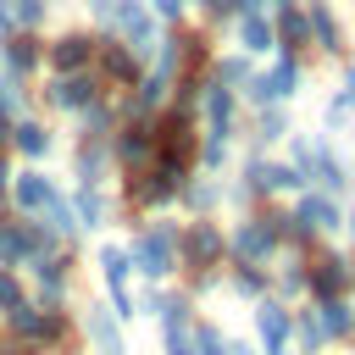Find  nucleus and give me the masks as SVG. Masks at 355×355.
<instances>
[{
  "mask_svg": "<svg viewBox=\"0 0 355 355\" xmlns=\"http://www.w3.org/2000/svg\"><path fill=\"white\" fill-rule=\"evenodd\" d=\"M122 250H128V266H133L144 283H166V277L178 272V222H166V216L139 222V227L122 239Z\"/></svg>",
  "mask_w": 355,
  "mask_h": 355,
  "instance_id": "f257e3e1",
  "label": "nucleus"
},
{
  "mask_svg": "<svg viewBox=\"0 0 355 355\" xmlns=\"http://www.w3.org/2000/svg\"><path fill=\"white\" fill-rule=\"evenodd\" d=\"M227 261V233L211 216L178 222V272H222Z\"/></svg>",
  "mask_w": 355,
  "mask_h": 355,
  "instance_id": "f03ea898",
  "label": "nucleus"
},
{
  "mask_svg": "<svg viewBox=\"0 0 355 355\" xmlns=\"http://www.w3.org/2000/svg\"><path fill=\"white\" fill-rule=\"evenodd\" d=\"M100 94H105V83L94 78V67H83V72H44V89H39L44 111H55V116H78Z\"/></svg>",
  "mask_w": 355,
  "mask_h": 355,
  "instance_id": "7ed1b4c3",
  "label": "nucleus"
},
{
  "mask_svg": "<svg viewBox=\"0 0 355 355\" xmlns=\"http://www.w3.org/2000/svg\"><path fill=\"white\" fill-rule=\"evenodd\" d=\"M277 233L266 227V216L261 211H244L233 227H227V261H239V266H272L277 261Z\"/></svg>",
  "mask_w": 355,
  "mask_h": 355,
  "instance_id": "20e7f679",
  "label": "nucleus"
},
{
  "mask_svg": "<svg viewBox=\"0 0 355 355\" xmlns=\"http://www.w3.org/2000/svg\"><path fill=\"white\" fill-rule=\"evenodd\" d=\"M94 78L105 83V94H128L133 83H139V72H144V61L116 39V33H94Z\"/></svg>",
  "mask_w": 355,
  "mask_h": 355,
  "instance_id": "39448f33",
  "label": "nucleus"
},
{
  "mask_svg": "<svg viewBox=\"0 0 355 355\" xmlns=\"http://www.w3.org/2000/svg\"><path fill=\"white\" fill-rule=\"evenodd\" d=\"M111 166H116V178L122 172H144V166H155V133H150V116H122L116 128H111Z\"/></svg>",
  "mask_w": 355,
  "mask_h": 355,
  "instance_id": "423d86ee",
  "label": "nucleus"
},
{
  "mask_svg": "<svg viewBox=\"0 0 355 355\" xmlns=\"http://www.w3.org/2000/svg\"><path fill=\"white\" fill-rule=\"evenodd\" d=\"M94 266H100V277H105V288H111V316H116V322H133V316H139V300H133V266H128L122 239H105V244L94 250Z\"/></svg>",
  "mask_w": 355,
  "mask_h": 355,
  "instance_id": "0eeeda50",
  "label": "nucleus"
},
{
  "mask_svg": "<svg viewBox=\"0 0 355 355\" xmlns=\"http://www.w3.org/2000/svg\"><path fill=\"white\" fill-rule=\"evenodd\" d=\"M239 89H227V83H216L211 72H205V83H200V105H194V116H200V133H216V139H239Z\"/></svg>",
  "mask_w": 355,
  "mask_h": 355,
  "instance_id": "6e6552de",
  "label": "nucleus"
},
{
  "mask_svg": "<svg viewBox=\"0 0 355 355\" xmlns=\"http://www.w3.org/2000/svg\"><path fill=\"white\" fill-rule=\"evenodd\" d=\"M349 288H355V261L344 250H322V255L305 250V294L311 300H333V294H349Z\"/></svg>",
  "mask_w": 355,
  "mask_h": 355,
  "instance_id": "1a4fd4ad",
  "label": "nucleus"
},
{
  "mask_svg": "<svg viewBox=\"0 0 355 355\" xmlns=\"http://www.w3.org/2000/svg\"><path fill=\"white\" fill-rule=\"evenodd\" d=\"M300 6L311 22V55L316 61H349V33H344V17L333 11V0H300Z\"/></svg>",
  "mask_w": 355,
  "mask_h": 355,
  "instance_id": "9d476101",
  "label": "nucleus"
},
{
  "mask_svg": "<svg viewBox=\"0 0 355 355\" xmlns=\"http://www.w3.org/2000/svg\"><path fill=\"white\" fill-rule=\"evenodd\" d=\"M0 72L17 83H33L44 72V28H11L0 39Z\"/></svg>",
  "mask_w": 355,
  "mask_h": 355,
  "instance_id": "9b49d317",
  "label": "nucleus"
},
{
  "mask_svg": "<svg viewBox=\"0 0 355 355\" xmlns=\"http://www.w3.org/2000/svg\"><path fill=\"white\" fill-rule=\"evenodd\" d=\"M94 61V28H55L44 33V72H83Z\"/></svg>",
  "mask_w": 355,
  "mask_h": 355,
  "instance_id": "f8f14e48",
  "label": "nucleus"
},
{
  "mask_svg": "<svg viewBox=\"0 0 355 355\" xmlns=\"http://www.w3.org/2000/svg\"><path fill=\"white\" fill-rule=\"evenodd\" d=\"M294 222L311 233V239H338L344 233V205L322 189H300L294 194Z\"/></svg>",
  "mask_w": 355,
  "mask_h": 355,
  "instance_id": "ddd939ff",
  "label": "nucleus"
},
{
  "mask_svg": "<svg viewBox=\"0 0 355 355\" xmlns=\"http://www.w3.org/2000/svg\"><path fill=\"white\" fill-rule=\"evenodd\" d=\"M28 272H33V294H39V305H67V294H72V250L33 255Z\"/></svg>",
  "mask_w": 355,
  "mask_h": 355,
  "instance_id": "4468645a",
  "label": "nucleus"
},
{
  "mask_svg": "<svg viewBox=\"0 0 355 355\" xmlns=\"http://www.w3.org/2000/svg\"><path fill=\"white\" fill-rule=\"evenodd\" d=\"M255 311H250V322H255V349L261 355H288V305L277 300V294H261V300H250Z\"/></svg>",
  "mask_w": 355,
  "mask_h": 355,
  "instance_id": "2eb2a0df",
  "label": "nucleus"
},
{
  "mask_svg": "<svg viewBox=\"0 0 355 355\" xmlns=\"http://www.w3.org/2000/svg\"><path fill=\"white\" fill-rule=\"evenodd\" d=\"M55 194H61V183H55L44 166H22V172H11V189H6V200L17 205V216H39Z\"/></svg>",
  "mask_w": 355,
  "mask_h": 355,
  "instance_id": "dca6fc26",
  "label": "nucleus"
},
{
  "mask_svg": "<svg viewBox=\"0 0 355 355\" xmlns=\"http://www.w3.org/2000/svg\"><path fill=\"white\" fill-rule=\"evenodd\" d=\"M50 150H55V128H50L44 116H33V111L11 116V155H22L28 166H44Z\"/></svg>",
  "mask_w": 355,
  "mask_h": 355,
  "instance_id": "f3484780",
  "label": "nucleus"
},
{
  "mask_svg": "<svg viewBox=\"0 0 355 355\" xmlns=\"http://www.w3.org/2000/svg\"><path fill=\"white\" fill-rule=\"evenodd\" d=\"M67 205H72L78 233H100V227L116 216V200L105 194V183H72V189H67Z\"/></svg>",
  "mask_w": 355,
  "mask_h": 355,
  "instance_id": "a211bd4d",
  "label": "nucleus"
},
{
  "mask_svg": "<svg viewBox=\"0 0 355 355\" xmlns=\"http://www.w3.org/2000/svg\"><path fill=\"white\" fill-rule=\"evenodd\" d=\"M272 39L283 55H300V61H316L311 55V22H305V6H272Z\"/></svg>",
  "mask_w": 355,
  "mask_h": 355,
  "instance_id": "6ab92c4d",
  "label": "nucleus"
},
{
  "mask_svg": "<svg viewBox=\"0 0 355 355\" xmlns=\"http://www.w3.org/2000/svg\"><path fill=\"white\" fill-rule=\"evenodd\" d=\"M227 28H233V39H239V50H244V55H255V61H261V55H277L272 17H266V11H239Z\"/></svg>",
  "mask_w": 355,
  "mask_h": 355,
  "instance_id": "aec40b11",
  "label": "nucleus"
},
{
  "mask_svg": "<svg viewBox=\"0 0 355 355\" xmlns=\"http://www.w3.org/2000/svg\"><path fill=\"white\" fill-rule=\"evenodd\" d=\"M111 144L105 139H78L72 144V183H111Z\"/></svg>",
  "mask_w": 355,
  "mask_h": 355,
  "instance_id": "412c9836",
  "label": "nucleus"
},
{
  "mask_svg": "<svg viewBox=\"0 0 355 355\" xmlns=\"http://www.w3.org/2000/svg\"><path fill=\"white\" fill-rule=\"evenodd\" d=\"M122 122V105H116V94H100L94 105H83L78 116H72V128H78V139H111V128Z\"/></svg>",
  "mask_w": 355,
  "mask_h": 355,
  "instance_id": "4be33fe9",
  "label": "nucleus"
},
{
  "mask_svg": "<svg viewBox=\"0 0 355 355\" xmlns=\"http://www.w3.org/2000/svg\"><path fill=\"white\" fill-rule=\"evenodd\" d=\"M288 133H294L288 105H255V111H250V139H255V150H272V144H283Z\"/></svg>",
  "mask_w": 355,
  "mask_h": 355,
  "instance_id": "5701e85b",
  "label": "nucleus"
},
{
  "mask_svg": "<svg viewBox=\"0 0 355 355\" xmlns=\"http://www.w3.org/2000/svg\"><path fill=\"white\" fill-rule=\"evenodd\" d=\"M78 327L89 333V344H94L100 355H122V333H116L111 305H94V300H89V311H83V322H78Z\"/></svg>",
  "mask_w": 355,
  "mask_h": 355,
  "instance_id": "b1692460",
  "label": "nucleus"
},
{
  "mask_svg": "<svg viewBox=\"0 0 355 355\" xmlns=\"http://www.w3.org/2000/svg\"><path fill=\"white\" fill-rule=\"evenodd\" d=\"M28 261H33V222L28 216H17V222L0 216V266H28Z\"/></svg>",
  "mask_w": 355,
  "mask_h": 355,
  "instance_id": "393cba45",
  "label": "nucleus"
},
{
  "mask_svg": "<svg viewBox=\"0 0 355 355\" xmlns=\"http://www.w3.org/2000/svg\"><path fill=\"white\" fill-rule=\"evenodd\" d=\"M288 344L300 349V355H322L333 338L322 333V322H316V305H305V311H288Z\"/></svg>",
  "mask_w": 355,
  "mask_h": 355,
  "instance_id": "a878e982",
  "label": "nucleus"
},
{
  "mask_svg": "<svg viewBox=\"0 0 355 355\" xmlns=\"http://www.w3.org/2000/svg\"><path fill=\"white\" fill-rule=\"evenodd\" d=\"M178 205H183L189 216H211V211L222 205V183H216V178H205V172H194V178L178 189Z\"/></svg>",
  "mask_w": 355,
  "mask_h": 355,
  "instance_id": "bb28decb",
  "label": "nucleus"
},
{
  "mask_svg": "<svg viewBox=\"0 0 355 355\" xmlns=\"http://www.w3.org/2000/svg\"><path fill=\"white\" fill-rule=\"evenodd\" d=\"M316 305V322L327 338H349L355 333V300L349 294H333V300H311Z\"/></svg>",
  "mask_w": 355,
  "mask_h": 355,
  "instance_id": "cd10ccee",
  "label": "nucleus"
},
{
  "mask_svg": "<svg viewBox=\"0 0 355 355\" xmlns=\"http://www.w3.org/2000/svg\"><path fill=\"white\" fill-rule=\"evenodd\" d=\"M239 183H244L250 200H272V155L266 150H250L239 161Z\"/></svg>",
  "mask_w": 355,
  "mask_h": 355,
  "instance_id": "c85d7f7f",
  "label": "nucleus"
},
{
  "mask_svg": "<svg viewBox=\"0 0 355 355\" xmlns=\"http://www.w3.org/2000/svg\"><path fill=\"white\" fill-rule=\"evenodd\" d=\"M250 72H255V55H244V50H216L211 55V78L227 83V89H239Z\"/></svg>",
  "mask_w": 355,
  "mask_h": 355,
  "instance_id": "c756f323",
  "label": "nucleus"
},
{
  "mask_svg": "<svg viewBox=\"0 0 355 355\" xmlns=\"http://www.w3.org/2000/svg\"><path fill=\"white\" fill-rule=\"evenodd\" d=\"M227 161H233V139H216V133H200V150H194V172H205V178H216V172H227Z\"/></svg>",
  "mask_w": 355,
  "mask_h": 355,
  "instance_id": "7c9ffc66",
  "label": "nucleus"
},
{
  "mask_svg": "<svg viewBox=\"0 0 355 355\" xmlns=\"http://www.w3.org/2000/svg\"><path fill=\"white\" fill-rule=\"evenodd\" d=\"M39 322H44V311H39L33 300H22V305H11V311H6V327H11V338H17V344H28V349L39 344Z\"/></svg>",
  "mask_w": 355,
  "mask_h": 355,
  "instance_id": "2f4dec72",
  "label": "nucleus"
},
{
  "mask_svg": "<svg viewBox=\"0 0 355 355\" xmlns=\"http://www.w3.org/2000/svg\"><path fill=\"white\" fill-rule=\"evenodd\" d=\"M227 288H233L239 300H261V294H266V266H239V261H227Z\"/></svg>",
  "mask_w": 355,
  "mask_h": 355,
  "instance_id": "473e14b6",
  "label": "nucleus"
},
{
  "mask_svg": "<svg viewBox=\"0 0 355 355\" xmlns=\"http://www.w3.org/2000/svg\"><path fill=\"white\" fill-rule=\"evenodd\" d=\"M22 111H28V83L0 72V116H22Z\"/></svg>",
  "mask_w": 355,
  "mask_h": 355,
  "instance_id": "72a5a7b5",
  "label": "nucleus"
},
{
  "mask_svg": "<svg viewBox=\"0 0 355 355\" xmlns=\"http://www.w3.org/2000/svg\"><path fill=\"white\" fill-rule=\"evenodd\" d=\"M50 6H55V0H11L17 28H44V22H50Z\"/></svg>",
  "mask_w": 355,
  "mask_h": 355,
  "instance_id": "f704fd0d",
  "label": "nucleus"
},
{
  "mask_svg": "<svg viewBox=\"0 0 355 355\" xmlns=\"http://www.w3.org/2000/svg\"><path fill=\"white\" fill-rule=\"evenodd\" d=\"M161 355H194V322L161 327Z\"/></svg>",
  "mask_w": 355,
  "mask_h": 355,
  "instance_id": "c9c22d12",
  "label": "nucleus"
},
{
  "mask_svg": "<svg viewBox=\"0 0 355 355\" xmlns=\"http://www.w3.org/2000/svg\"><path fill=\"white\" fill-rule=\"evenodd\" d=\"M28 300V288H22V272L17 266H0V316L11 311V305H22Z\"/></svg>",
  "mask_w": 355,
  "mask_h": 355,
  "instance_id": "e433bc0d",
  "label": "nucleus"
},
{
  "mask_svg": "<svg viewBox=\"0 0 355 355\" xmlns=\"http://www.w3.org/2000/svg\"><path fill=\"white\" fill-rule=\"evenodd\" d=\"M189 11H200V22H211V28L233 22V0H189Z\"/></svg>",
  "mask_w": 355,
  "mask_h": 355,
  "instance_id": "4c0bfd02",
  "label": "nucleus"
},
{
  "mask_svg": "<svg viewBox=\"0 0 355 355\" xmlns=\"http://www.w3.org/2000/svg\"><path fill=\"white\" fill-rule=\"evenodd\" d=\"M322 122H327V133H349V128H355V116H349L344 94H333V100L322 105Z\"/></svg>",
  "mask_w": 355,
  "mask_h": 355,
  "instance_id": "58836bf2",
  "label": "nucleus"
},
{
  "mask_svg": "<svg viewBox=\"0 0 355 355\" xmlns=\"http://www.w3.org/2000/svg\"><path fill=\"white\" fill-rule=\"evenodd\" d=\"M300 189H311L288 161H272V194H300Z\"/></svg>",
  "mask_w": 355,
  "mask_h": 355,
  "instance_id": "ea45409f",
  "label": "nucleus"
},
{
  "mask_svg": "<svg viewBox=\"0 0 355 355\" xmlns=\"http://www.w3.org/2000/svg\"><path fill=\"white\" fill-rule=\"evenodd\" d=\"M144 6H150V17H155L161 28H172V22L189 17V0H144Z\"/></svg>",
  "mask_w": 355,
  "mask_h": 355,
  "instance_id": "a19ab883",
  "label": "nucleus"
},
{
  "mask_svg": "<svg viewBox=\"0 0 355 355\" xmlns=\"http://www.w3.org/2000/svg\"><path fill=\"white\" fill-rule=\"evenodd\" d=\"M338 72H344V67H338ZM338 94H344V105H349V116H355V78H349V72L338 78Z\"/></svg>",
  "mask_w": 355,
  "mask_h": 355,
  "instance_id": "79ce46f5",
  "label": "nucleus"
},
{
  "mask_svg": "<svg viewBox=\"0 0 355 355\" xmlns=\"http://www.w3.org/2000/svg\"><path fill=\"white\" fill-rule=\"evenodd\" d=\"M11 172H17V166H11V150H0V200H6V189H11Z\"/></svg>",
  "mask_w": 355,
  "mask_h": 355,
  "instance_id": "37998d69",
  "label": "nucleus"
},
{
  "mask_svg": "<svg viewBox=\"0 0 355 355\" xmlns=\"http://www.w3.org/2000/svg\"><path fill=\"white\" fill-rule=\"evenodd\" d=\"M17 28V11H11V0H0V39Z\"/></svg>",
  "mask_w": 355,
  "mask_h": 355,
  "instance_id": "c03bdc74",
  "label": "nucleus"
},
{
  "mask_svg": "<svg viewBox=\"0 0 355 355\" xmlns=\"http://www.w3.org/2000/svg\"><path fill=\"white\" fill-rule=\"evenodd\" d=\"M227 355H261L255 344H244V338H227Z\"/></svg>",
  "mask_w": 355,
  "mask_h": 355,
  "instance_id": "a18cd8bd",
  "label": "nucleus"
},
{
  "mask_svg": "<svg viewBox=\"0 0 355 355\" xmlns=\"http://www.w3.org/2000/svg\"><path fill=\"white\" fill-rule=\"evenodd\" d=\"M239 11H266V0H233V17Z\"/></svg>",
  "mask_w": 355,
  "mask_h": 355,
  "instance_id": "49530a36",
  "label": "nucleus"
},
{
  "mask_svg": "<svg viewBox=\"0 0 355 355\" xmlns=\"http://www.w3.org/2000/svg\"><path fill=\"white\" fill-rule=\"evenodd\" d=\"M344 233H349V244H355V205L344 211ZM349 261H355V255H349Z\"/></svg>",
  "mask_w": 355,
  "mask_h": 355,
  "instance_id": "de8ad7c7",
  "label": "nucleus"
},
{
  "mask_svg": "<svg viewBox=\"0 0 355 355\" xmlns=\"http://www.w3.org/2000/svg\"><path fill=\"white\" fill-rule=\"evenodd\" d=\"M0 355H33V349H28V344H6Z\"/></svg>",
  "mask_w": 355,
  "mask_h": 355,
  "instance_id": "09e8293b",
  "label": "nucleus"
},
{
  "mask_svg": "<svg viewBox=\"0 0 355 355\" xmlns=\"http://www.w3.org/2000/svg\"><path fill=\"white\" fill-rule=\"evenodd\" d=\"M272 6H300V0H266V11H272Z\"/></svg>",
  "mask_w": 355,
  "mask_h": 355,
  "instance_id": "8fccbe9b",
  "label": "nucleus"
},
{
  "mask_svg": "<svg viewBox=\"0 0 355 355\" xmlns=\"http://www.w3.org/2000/svg\"><path fill=\"white\" fill-rule=\"evenodd\" d=\"M338 67H344V72H349V78H355V61H338Z\"/></svg>",
  "mask_w": 355,
  "mask_h": 355,
  "instance_id": "3c124183",
  "label": "nucleus"
},
{
  "mask_svg": "<svg viewBox=\"0 0 355 355\" xmlns=\"http://www.w3.org/2000/svg\"><path fill=\"white\" fill-rule=\"evenodd\" d=\"M0 211H6V200H0Z\"/></svg>",
  "mask_w": 355,
  "mask_h": 355,
  "instance_id": "603ef678",
  "label": "nucleus"
}]
</instances>
